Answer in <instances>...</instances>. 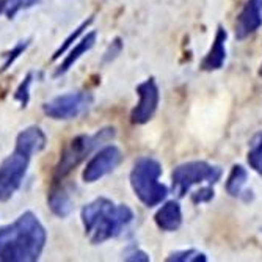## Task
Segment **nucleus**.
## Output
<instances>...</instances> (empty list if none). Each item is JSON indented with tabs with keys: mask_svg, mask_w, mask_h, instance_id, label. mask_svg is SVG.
Returning <instances> with one entry per match:
<instances>
[{
	"mask_svg": "<svg viewBox=\"0 0 262 262\" xmlns=\"http://www.w3.org/2000/svg\"><path fill=\"white\" fill-rule=\"evenodd\" d=\"M168 262H206L207 257L204 253H200L196 250H184V251H176L171 253L168 257H166Z\"/></svg>",
	"mask_w": 262,
	"mask_h": 262,
	"instance_id": "20",
	"label": "nucleus"
},
{
	"mask_svg": "<svg viewBox=\"0 0 262 262\" xmlns=\"http://www.w3.org/2000/svg\"><path fill=\"white\" fill-rule=\"evenodd\" d=\"M115 137L113 127H104L94 134H80L74 137L64 146L58 163L54 170V181H63L66 176L73 173L77 166L104 143L110 141Z\"/></svg>",
	"mask_w": 262,
	"mask_h": 262,
	"instance_id": "3",
	"label": "nucleus"
},
{
	"mask_svg": "<svg viewBox=\"0 0 262 262\" xmlns=\"http://www.w3.org/2000/svg\"><path fill=\"white\" fill-rule=\"evenodd\" d=\"M162 174V165L152 157H140L130 171V185L135 196L148 207L160 204L166 195L168 188L159 182Z\"/></svg>",
	"mask_w": 262,
	"mask_h": 262,
	"instance_id": "4",
	"label": "nucleus"
},
{
	"mask_svg": "<svg viewBox=\"0 0 262 262\" xmlns=\"http://www.w3.org/2000/svg\"><path fill=\"white\" fill-rule=\"evenodd\" d=\"M124 260H129V262H148L149 256L145 251H141L140 248H137V247H129L127 251L124 253Z\"/></svg>",
	"mask_w": 262,
	"mask_h": 262,
	"instance_id": "24",
	"label": "nucleus"
},
{
	"mask_svg": "<svg viewBox=\"0 0 262 262\" xmlns=\"http://www.w3.org/2000/svg\"><path fill=\"white\" fill-rule=\"evenodd\" d=\"M121 49H123L121 39H120V38H116V39L108 46V49L105 51V54H104V61H105V63H108V61L115 60L118 55H120Z\"/></svg>",
	"mask_w": 262,
	"mask_h": 262,
	"instance_id": "25",
	"label": "nucleus"
},
{
	"mask_svg": "<svg viewBox=\"0 0 262 262\" xmlns=\"http://www.w3.org/2000/svg\"><path fill=\"white\" fill-rule=\"evenodd\" d=\"M247 181H248V171L242 165H234L226 179V193L234 198L241 196Z\"/></svg>",
	"mask_w": 262,
	"mask_h": 262,
	"instance_id": "16",
	"label": "nucleus"
},
{
	"mask_svg": "<svg viewBox=\"0 0 262 262\" xmlns=\"http://www.w3.org/2000/svg\"><path fill=\"white\" fill-rule=\"evenodd\" d=\"M259 76L262 77V64H260V69H259Z\"/></svg>",
	"mask_w": 262,
	"mask_h": 262,
	"instance_id": "27",
	"label": "nucleus"
},
{
	"mask_svg": "<svg viewBox=\"0 0 262 262\" xmlns=\"http://www.w3.org/2000/svg\"><path fill=\"white\" fill-rule=\"evenodd\" d=\"M30 46V41L29 39H26V41H19L14 47H13V49L5 55V61H4V64H2V69H0V71H2V73H4V71H7V69H10V66L24 54V52H26L27 51V47Z\"/></svg>",
	"mask_w": 262,
	"mask_h": 262,
	"instance_id": "21",
	"label": "nucleus"
},
{
	"mask_svg": "<svg viewBox=\"0 0 262 262\" xmlns=\"http://www.w3.org/2000/svg\"><path fill=\"white\" fill-rule=\"evenodd\" d=\"M47 204H49L54 215L58 219H66L71 215V212L74 210V201L71 196L69 190L60 184V181H55L52 185L49 196H47Z\"/></svg>",
	"mask_w": 262,
	"mask_h": 262,
	"instance_id": "13",
	"label": "nucleus"
},
{
	"mask_svg": "<svg viewBox=\"0 0 262 262\" xmlns=\"http://www.w3.org/2000/svg\"><path fill=\"white\" fill-rule=\"evenodd\" d=\"M46 145H47V137L42 132V129L38 126H30L17 135L14 149L32 157L41 152L46 148Z\"/></svg>",
	"mask_w": 262,
	"mask_h": 262,
	"instance_id": "11",
	"label": "nucleus"
},
{
	"mask_svg": "<svg viewBox=\"0 0 262 262\" xmlns=\"http://www.w3.org/2000/svg\"><path fill=\"white\" fill-rule=\"evenodd\" d=\"M121 160H123V154L120 148H116L113 145L105 146L101 151H98V154L88 162L82 173V178L86 184L96 182L104 176H107L108 173H112L121 163Z\"/></svg>",
	"mask_w": 262,
	"mask_h": 262,
	"instance_id": "9",
	"label": "nucleus"
},
{
	"mask_svg": "<svg viewBox=\"0 0 262 262\" xmlns=\"http://www.w3.org/2000/svg\"><path fill=\"white\" fill-rule=\"evenodd\" d=\"M93 20H94V17H93V16H91L90 19L83 20V22L80 24V26H79V27H77V29H76V30H74L73 33H71V35H69V36H68V38H66L64 41H63V44H61V46L58 47V49L55 51V54L52 55V61L58 60V58H60V57H61V55H63V54H64V52H66L68 49H69V47L73 46V42H76V41L79 39V36H80V35H82V33H83V32H85V30H86V29H88L90 26H91V24H93Z\"/></svg>",
	"mask_w": 262,
	"mask_h": 262,
	"instance_id": "18",
	"label": "nucleus"
},
{
	"mask_svg": "<svg viewBox=\"0 0 262 262\" xmlns=\"http://www.w3.org/2000/svg\"><path fill=\"white\" fill-rule=\"evenodd\" d=\"M39 0H10V2L5 4V13L10 19H13L19 11L32 8L33 5H36Z\"/></svg>",
	"mask_w": 262,
	"mask_h": 262,
	"instance_id": "22",
	"label": "nucleus"
},
{
	"mask_svg": "<svg viewBox=\"0 0 262 262\" xmlns=\"http://www.w3.org/2000/svg\"><path fill=\"white\" fill-rule=\"evenodd\" d=\"M5 10V0H0V13Z\"/></svg>",
	"mask_w": 262,
	"mask_h": 262,
	"instance_id": "26",
	"label": "nucleus"
},
{
	"mask_svg": "<svg viewBox=\"0 0 262 262\" xmlns=\"http://www.w3.org/2000/svg\"><path fill=\"white\" fill-rule=\"evenodd\" d=\"M30 156H26L19 151H13L2 165H0V203H5L13 198L22 185V181L27 174Z\"/></svg>",
	"mask_w": 262,
	"mask_h": 262,
	"instance_id": "7",
	"label": "nucleus"
},
{
	"mask_svg": "<svg viewBox=\"0 0 262 262\" xmlns=\"http://www.w3.org/2000/svg\"><path fill=\"white\" fill-rule=\"evenodd\" d=\"M94 102L93 94L88 91H74L57 96L42 105V112L46 116L57 121H69L88 113Z\"/></svg>",
	"mask_w": 262,
	"mask_h": 262,
	"instance_id": "6",
	"label": "nucleus"
},
{
	"mask_svg": "<svg viewBox=\"0 0 262 262\" xmlns=\"http://www.w3.org/2000/svg\"><path fill=\"white\" fill-rule=\"evenodd\" d=\"M32 83H33V73H29L14 91V101H17L22 108H26L29 101H30V86H32Z\"/></svg>",
	"mask_w": 262,
	"mask_h": 262,
	"instance_id": "19",
	"label": "nucleus"
},
{
	"mask_svg": "<svg viewBox=\"0 0 262 262\" xmlns=\"http://www.w3.org/2000/svg\"><path fill=\"white\" fill-rule=\"evenodd\" d=\"M7 2H10V0H5V4H7Z\"/></svg>",
	"mask_w": 262,
	"mask_h": 262,
	"instance_id": "28",
	"label": "nucleus"
},
{
	"mask_svg": "<svg viewBox=\"0 0 262 262\" xmlns=\"http://www.w3.org/2000/svg\"><path fill=\"white\" fill-rule=\"evenodd\" d=\"M96 38H98V33H96V32H90V33H86V35L73 47V49L69 51V55L64 57V60L61 61V64L57 68V71L54 73V77H60V76L66 74L68 71L79 61V58H80L83 54H86L88 51L93 49V46L96 44Z\"/></svg>",
	"mask_w": 262,
	"mask_h": 262,
	"instance_id": "15",
	"label": "nucleus"
},
{
	"mask_svg": "<svg viewBox=\"0 0 262 262\" xmlns=\"http://www.w3.org/2000/svg\"><path fill=\"white\" fill-rule=\"evenodd\" d=\"M137 94H138V104L134 107L130 113V123L140 126V124H146L152 120V116L156 115L159 107L160 93L156 80L151 77L137 86Z\"/></svg>",
	"mask_w": 262,
	"mask_h": 262,
	"instance_id": "8",
	"label": "nucleus"
},
{
	"mask_svg": "<svg viewBox=\"0 0 262 262\" xmlns=\"http://www.w3.org/2000/svg\"><path fill=\"white\" fill-rule=\"evenodd\" d=\"M262 26V0H248L235 22V38L245 39Z\"/></svg>",
	"mask_w": 262,
	"mask_h": 262,
	"instance_id": "10",
	"label": "nucleus"
},
{
	"mask_svg": "<svg viewBox=\"0 0 262 262\" xmlns=\"http://www.w3.org/2000/svg\"><path fill=\"white\" fill-rule=\"evenodd\" d=\"M213 196H215V192H213V188L210 185H207L192 193V201L195 204H203V203H209Z\"/></svg>",
	"mask_w": 262,
	"mask_h": 262,
	"instance_id": "23",
	"label": "nucleus"
},
{
	"mask_svg": "<svg viewBox=\"0 0 262 262\" xmlns=\"http://www.w3.org/2000/svg\"><path fill=\"white\" fill-rule=\"evenodd\" d=\"M47 232L33 212H24L0 228V262H35L42 254Z\"/></svg>",
	"mask_w": 262,
	"mask_h": 262,
	"instance_id": "1",
	"label": "nucleus"
},
{
	"mask_svg": "<svg viewBox=\"0 0 262 262\" xmlns=\"http://www.w3.org/2000/svg\"><path fill=\"white\" fill-rule=\"evenodd\" d=\"M156 225L159 229L173 232L178 231L182 225V209L178 201H166L154 215Z\"/></svg>",
	"mask_w": 262,
	"mask_h": 262,
	"instance_id": "14",
	"label": "nucleus"
},
{
	"mask_svg": "<svg viewBox=\"0 0 262 262\" xmlns=\"http://www.w3.org/2000/svg\"><path fill=\"white\" fill-rule=\"evenodd\" d=\"M80 219L91 244L99 245L120 235L134 220V212L126 204L116 206L108 198H96L83 206Z\"/></svg>",
	"mask_w": 262,
	"mask_h": 262,
	"instance_id": "2",
	"label": "nucleus"
},
{
	"mask_svg": "<svg viewBox=\"0 0 262 262\" xmlns=\"http://www.w3.org/2000/svg\"><path fill=\"white\" fill-rule=\"evenodd\" d=\"M222 170L219 166H213L204 160H192L185 162L179 166H176L171 181H173V190L178 193V196H185L190 188L196 184L209 182L217 184L222 178Z\"/></svg>",
	"mask_w": 262,
	"mask_h": 262,
	"instance_id": "5",
	"label": "nucleus"
},
{
	"mask_svg": "<svg viewBox=\"0 0 262 262\" xmlns=\"http://www.w3.org/2000/svg\"><path fill=\"white\" fill-rule=\"evenodd\" d=\"M226 39H228V32L222 26H219L210 51L206 54V57L200 64L203 71H209L210 73V71H217L223 68L226 60Z\"/></svg>",
	"mask_w": 262,
	"mask_h": 262,
	"instance_id": "12",
	"label": "nucleus"
},
{
	"mask_svg": "<svg viewBox=\"0 0 262 262\" xmlns=\"http://www.w3.org/2000/svg\"><path fill=\"white\" fill-rule=\"evenodd\" d=\"M247 160L250 168H253L259 176H262V130L254 134L250 140V151Z\"/></svg>",
	"mask_w": 262,
	"mask_h": 262,
	"instance_id": "17",
	"label": "nucleus"
}]
</instances>
